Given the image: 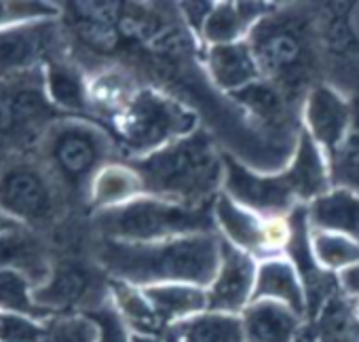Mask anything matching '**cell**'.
<instances>
[{"mask_svg": "<svg viewBox=\"0 0 359 342\" xmlns=\"http://www.w3.org/2000/svg\"><path fill=\"white\" fill-rule=\"evenodd\" d=\"M220 235L199 233L156 243L104 241L97 260L110 279L133 287L191 283L210 287L220 266Z\"/></svg>", "mask_w": 359, "mask_h": 342, "instance_id": "6da1fadb", "label": "cell"}, {"mask_svg": "<svg viewBox=\"0 0 359 342\" xmlns=\"http://www.w3.org/2000/svg\"><path fill=\"white\" fill-rule=\"evenodd\" d=\"M144 182V193L189 207H210L222 193L224 152L214 135L199 127L140 158H127Z\"/></svg>", "mask_w": 359, "mask_h": 342, "instance_id": "7a4b0ae2", "label": "cell"}, {"mask_svg": "<svg viewBox=\"0 0 359 342\" xmlns=\"http://www.w3.org/2000/svg\"><path fill=\"white\" fill-rule=\"evenodd\" d=\"M260 74L277 87L298 110L306 93L321 83V57L315 13L277 7L264 15L248 36Z\"/></svg>", "mask_w": 359, "mask_h": 342, "instance_id": "3957f363", "label": "cell"}, {"mask_svg": "<svg viewBox=\"0 0 359 342\" xmlns=\"http://www.w3.org/2000/svg\"><path fill=\"white\" fill-rule=\"evenodd\" d=\"M93 226L104 241L121 243H156L187 235L218 233L212 205L189 207L150 195L95 212Z\"/></svg>", "mask_w": 359, "mask_h": 342, "instance_id": "277c9868", "label": "cell"}, {"mask_svg": "<svg viewBox=\"0 0 359 342\" xmlns=\"http://www.w3.org/2000/svg\"><path fill=\"white\" fill-rule=\"evenodd\" d=\"M112 121L129 158L146 156L201 127L197 110L187 100L158 87H137Z\"/></svg>", "mask_w": 359, "mask_h": 342, "instance_id": "5b68a950", "label": "cell"}, {"mask_svg": "<svg viewBox=\"0 0 359 342\" xmlns=\"http://www.w3.org/2000/svg\"><path fill=\"white\" fill-rule=\"evenodd\" d=\"M49 129L45 144L55 176L74 193L89 199L95 176L112 163L110 154L114 144L110 135L102 127L79 118L60 121Z\"/></svg>", "mask_w": 359, "mask_h": 342, "instance_id": "8992f818", "label": "cell"}, {"mask_svg": "<svg viewBox=\"0 0 359 342\" xmlns=\"http://www.w3.org/2000/svg\"><path fill=\"white\" fill-rule=\"evenodd\" d=\"M323 81L359 97V0L323 5L315 13Z\"/></svg>", "mask_w": 359, "mask_h": 342, "instance_id": "52a82bcc", "label": "cell"}, {"mask_svg": "<svg viewBox=\"0 0 359 342\" xmlns=\"http://www.w3.org/2000/svg\"><path fill=\"white\" fill-rule=\"evenodd\" d=\"M222 193L231 197L241 207L258 214L260 218H287L298 207H302L292 186L281 171L275 174H262L235 156L224 152V184Z\"/></svg>", "mask_w": 359, "mask_h": 342, "instance_id": "ba28073f", "label": "cell"}, {"mask_svg": "<svg viewBox=\"0 0 359 342\" xmlns=\"http://www.w3.org/2000/svg\"><path fill=\"white\" fill-rule=\"evenodd\" d=\"M355 118V100L321 81L304 97L300 106L302 131L330 156L344 142Z\"/></svg>", "mask_w": 359, "mask_h": 342, "instance_id": "9c48e42d", "label": "cell"}, {"mask_svg": "<svg viewBox=\"0 0 359 342\" xmlns=\"http://www.w3.org/2000/svg\"><path fill=\"white\" fill-rule=\"evenodd\" d=\"M108 298L110 285L108 292H97V283L91 271L76 264H62L51 268L49 277L39 287H34V302L49 317L87 313Z\"/></svg>", "mask_w": 359, "mask_h": 342, "instance_id": "30bf717a", "label": "cell"}, {"mask_svg": "<svg viewBox=\"0 0 359 342\" xmlns=\"http://www.w3.org/2000/svg\"><path fill=\"white\" fill-rule=\"evenodd\" d=\"M51 182L32 165H13L0 174V210L18 222H43L53 214Z\"/></svg>", "mask_w": 359, "mask_h": 342, "instance_id": "8fae6325", "label": "cell"}, {"mask_svg": "<svg viewBox=\"0 0 359 342\" xmlns=\"http://www.w3.org/2000/svg\"><path fill=\"white\" fill-rule=\"evenodd\" d=\"M220 266L208 287V304L214 313L241 315L254 296L258 260L220 237Z\"/></svg>", "mask_w": 359, "mask_h": 342, "instance_id": "7c38bea8", "label": "cell"}, {"mask_svg": "<svg viewBox=\"0 0 359 342\" xmlns=\"http://www.w3.org/2000/svg\"><path fill=\"white\" fill-rule=\"evenodd\" d=\"M201 62L210 85L224 97H233L258 81H264L248 41L203 47Z\"/></svg>", "mask_w": 359, "mask_h": 342, "instance_id": "4fadbf2b", "label": "cell"}, {"mask_svg": "<svg viewBox=\"0 0 359 342\" xmlns=\"http://www.w3.org/2000/svg\"><path fill=\"white\" fill-rule=\"evenodd\" d=\"M214 222L218 235L231 243L233 247L254 256L256 260H264L275 256L269 237V220L258 214L241 207L231 197L220 193L212 205Z\"/></svg>", "mask_w": 359, "mask_h": 342, "instance_id": "5bb4252c", "label": "cell"}, {"mask_svg": "<svg viewBox=\"0 0 359 342\" xmlns=\"http://www.w3.org/2000/svg\"><path fill=\"white\" fill-rule=\"evenodd\" d=\"M283 174L292 186L296 201L306 207L317 197L332 191V171L325 152L300 129L296 150L290 163L283 167Z\"/></svg>", "mask_w": 359, "mask_h": 342, "instance_id": "9a60e30c", "label": "cell"}, {"mask_svg": "<svg viewBox=\"0 0 359 342\" xmlns=\"http://www.w3.org/2000/svg\"><path fill=\"white\" fill-rule=\"evenodd\" d=\"M271 3H214L199 32V47L233 45L248 41L254 26L275 11Z\"/></svg>", "mask_w": 359, "mask_h": 342, "instance_id": "2e32d148", "label": "cell"}, {"mask_svg": "<svg viewBox=\"0 0 359 342\" xmlns=\"http://www.w3.org/2000/svg\"><path fill=\"white\" fill-rule=\"evenodd\" d=\"M256 300H273L290 306L306 321L309 302H306V287L296 268V264L285 256H271L258 260L256 285L252 302Z\"/></svg>", "mask_w": 359, "mask_h": 342, "instance_id": "e0dca14e", "label": "cell"}, {"mask_svg": "<svg viewBox=\"0 0 359 342\" xmlns=\"http://www.w3.org/2000/svg\"><path fill=\"white\" fill-rule=\"evenodd\" d=\"M51 41V24L26 22L0 26V78L32 68Z\"/></svg>", "mask_w": 359, "mask_h": 342, "instance_id": "ac0fdd59", "label": "cell"}, {"mask_svg": "<svg viewBox=\"0 0 359 342\" xmlns=\"http://www.w3.org/2000/svg\"><path fill=\"white\" fill-rule=\"evenodd\" d=\"M248 342H296L304 329V317L281 302L256 300L241 313Z\"/></svg>", "mask_w": 359, "mask_h": 342, "instance_id": "d6986e66", "label": "cell"}, {"mask_svg": "<svg viewBox=\"0 0 359 342\" xmlns=\"http://www.w3.org/2000/svg\"><path fill=\"white\" fill-rule=\"evenodd\" d=\"M304 210L311 231L338 233L359 241V193L332 189Z\"/></svg>", "mask_w": 359, "mask_h": 342, "instance_id": "ffe728a7", "label": "cell"}, {"mask_svg": "<svg viewBox=\"0 0 359 342\" xmlns=\"http://www.w3.org/2000/svg\"><path fill=\"white\" fill-rule=\"evenodd\" d=\"M309 342H359V315L355 302L346 296L332 294L302 329Z\"/></svg>", "mask_w": 359, "mask_h": 342, "instance_id": "44dd1931", "label": "cell"}, {"mask_svg": "<svg viewBox=\"0 0 359 342\" xmlns=\"http://www.w3.org/2000/svg\"><path fill=\"white\" fill-rule=\"evenodd\" d=\"M144 296L152 304L156 317L165 327L177 325L195 315L210 310L208 287L191 283H163L152 287H142Z\"/></svg>", "mask_w": 359, "mask_h": 342, "instance_id": "7402d4cb", "label": "cell"}, {"mask_svg": "<svg viewBox=\"0 0 359 342\" xmlns=\"http://www.w3.org/2000/svg\"><path fill=\"white\" fill-rule=\"evenodd\" d=\"M142 195H146L144 182L135 167L129 160H112L95 176L89 191V201L95 212H100L118 207Z\"/></svg>", "mask_w": 359, "mask_h": 342, "instance_id": "603a6c76", "label": "cell"}, {"mask_svg": "<svg viewBox=\"0 0 359 342\" xmlns=\"http://www.w3.org/2000/svg\"><path fill=\"white\" fill-rule=\"evenodd\" d=\"M180 342H248L241 315L205 310L175 325Z\"/></svg>", "mask_w": 359, "mask_h": 342, "instance_id": "cb8c5ba5", "label": "cell"}, {"mask_svg": "<svg viewBox=\"0 0 359 342\" xmlns=\"http://www.w3.org/2000/svg\"><path fill=\"white\" fill-rule=\"evenodd\" d=\"M110 300L131 334H158L167 329L140 287L110 279Z\"/></svg>", "mask_w": 359, "mask_h": 342, "instance_id": "d4e9b609", "label": "cell"}, {"mask_svg": "<svg viewBox=\"0 0 359 342\" xmlns=\"http://www.w3.org/2000/svg\"><path fill=\"white\" fill-rule=\"evenodd\" d=\"M309 243L315 264L330 275H338L359 262V241L346 235L311 231Z\"/></svg>", "mask_w": 359, "mask_h": 342, "instance_id": "484cf974", "label": "cell"}, {"mask_svg": "<svg viewBox=\"0 0 359 342\" xmlns=\"http://www.w3.org/2000/svg\"><path fill=\"white\" fill-rule=\"evenodd\" d=\"M36 283L22 271L11 266H0V313L24 315L39 321L49 319L34 302Z\"/></svg>", "mask_w": 359, "mask_h": 342, "instance_id": "4316f807", "label": "cell"}, {"mask_svg": "<svg viewBox=\"0 0 359 342\" xmlns=\"http://www.w3.org/2000/svg\"><path fill=\"white\" fill-rule=\"evenodd\" d=\"M330 171L334 189L359 193V102H355V118L344 142L330 156Z\"/></svg>", "mask_w": 359, "mask_h": 342, "instance_id": "83f0119b", "label": "cell"}, {"mask_svg": "<svg viewBox=\"0 0 359 342\" xmlns=\"http://www.w3.org/2000/svg\"><path fill=\"white\" fill-rule=\"evenodd\" d=\"M47 95L66 110L83 112L91 106L89 85L68 66H51L47 70Z\"/></svg>", "mask_w": 359, "mask_h": 342, "instance_id": "f1b7e54d", "label": "cell"}, {"mask_svg": "<svg viewBox=\"0 0 359 342\" xmlns=\"http://www.w3.org/2000/svg\"><path fill=\"white\" fill-rule=\"evenodd\" d=\"M36 342H97V325L85 313L53 315L43 323Z\"/></svg>", "mask_w": 359, "mask_h": 342, "instance_id": "f546056e", "label": "cell"}, {"mask_svg": "<svg viewBox=\"0 0 359 342\" xmlns=\"http://www.w3.org/2000/svg\"><path fill=\"white\" fill-rule=\"evenodd\" d=\"M85 315H89L97 325V342H131V329L127 327L110 298L100 306L87 310Z\"/></svg>", "mask_w": 359, "mask_h": 342, "instance_id": "4dcf8cb0", "label": "cell"}, {"mask_svg": "<svg viewBox=\"0 0 359 342\" xmlns=\"http://www.w3.org/2000/svg\"><path fill=\"white\" fill-rule=\"evenodd\" d=\"M45 321L24 315L0 313V342H36Z\"/></svg>", "mask_w": 359, "mask_h": 342, "instance_id": "1f68e13d", "label": "cell"}, {"mask_svg": "<svg viewBox=\"0 0 359 342\" xmlns=\"http://www.w3.org/2000/svg\"><path fill=\"white\" fill-rule=\"evenodd\" d=\"M336 283L342 296H346L348 300L359 302V262L340 271L336 275Z\"/></svg>", "mask_w": 359, "mask_h": 342, "instance_id": "d6a6232c", "label": "cell"}, {"mask_svg": "<svg viewBox=\"0 0 359 342\" xmlns=\"http://www.w3.org/2000/svg\"><path fill=\"white\" fill-rule=\"evenodd\" d=\"M131 342H180V334L171 325L158 334H131Z\"/></svg>", "mask_w": 359, "mask_h": 342, "instance_id": "836d02e7", "label": "cell"}, {"mask_svg": "<svg viewBox=\"0 0 359 342\" xmlns=\"http://www.w3.org/2000/svg\"><path fill=\"white\" fill-rule=\"evenodd\" d=\"M15 228H20V222L9 218L3 210H0V235H5L9 231H15Z\"/></svg>", "mask_w": 359, "mask_h": 342, "instance_id": "e575fe53", "label": "cell"}, {"mask_svg": "<svg viewBox=\"0 0 359 342\" xmlns=\"http://www.w3.org/2000/svg\"><path fill=\"white\" fill-rule=\"evenodd\" d=\"M296 342H309V340H306V338H304V334H300V336H298V340H296Z\"/></svg>", "mask_w": 359, "mask_h": 342, "instance_id": "d590c367", "label": "cell"}]
</instances>
